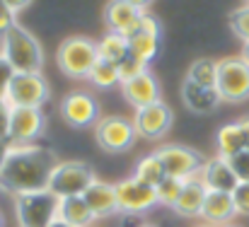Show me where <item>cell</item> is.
Masks as SVG:
<instances>
[{
  "label": "cell",
  "instance_id": "1",
  "mask_svg": "<svg viewBox=\"0 0 249 227\" xmlns=\"http://www.w3.org/2000/svg\"><path fill=\"white\" fill-rule=\"evenodd\" d=\"M58 164L53 150L29 143V145H12L7 148L5 162L0 167V191L10 193L12 198L19 193L49 189V179L53 167Z\"/></svg>",
  "mask_w": 249,
  "mask_h": 227
},
{
  "label": "cell",
  "instance_id": "2",
  "mask_svg": "<svg viewBox=\"0 0 249 227\" xmlns=\"http://www.w3.org/2000/svg\"><path fill=\"white\" fill-rule=\"evenodd\" d=\"M2 56L15 68V73H41L44 68L41 44L17 22L2 34Z\"/></svg>",
  "mask_w": 249,
  "mask_h": 227
},
{
  "label": "cell",
  "instance_id": "3",
  "mask_svg": "<svg viewBox=\"0 0 249 227\" xmlns=\"http://www.w3.org/2000/svg\"><path fill=\"white\" fill-rule=\"evenodd\" d=\"M97 61H99L97 41H92L87 36H68L61 41V46L56 51L58 68L75 80H87Z\"/></svg>",
  "mask_w": 249,
  "mask_h": 227
},
{
  "label": "cell",
  "instance_id": "4",
  "mask_svg": "<svg viewBox=\"0 0 249 227\" xmlns=\"http://www.w3.org/2000/svg\"><path fill=\"white\" fill-rule=\"evenodd\" d=\"M15 215L19 227H49L58 218V198L49 189L15 196Z\"/></svg>",
  "mask_w": 249,
  "mask_h": 227
},
{
  "label": "cell",
  "instance_id": "5",
  "mask_svg": "<svg viewBox=\"0 0 249 227\" xmlns=\"http://www.w3.org/2000/svg\"><path fill=\"white\" fill-rule=\"evenodd\" d=\"M215 89L223 102L240 104L249 99V63L242 56H228L218 61Z\"/></svg>",
  "mask_w": 249,
  "mask_h": 227
},
{
  "label": "cell",
  "instance_id": "6",
  "mask_svg": "<svg viewBox=\"0 0 249 227\" xmlns=\"http://www.w3.org/2000/svg\"><path fill=\"white\" fill-rule=\"evenodd\" d=\"M94 172L87 162L80 159H66L58 162L51 172L49 179V191L56 198H68V196H83L85 189L94 181Z\"/></svg>",
  "mask_w": 249,
  "mask_h": 227
},
{
  "label": "cell",
  "instance_id": "7",
  "mask_svg": "<svg viewBox=\"0 0 249 227\" xmlns=\"http://www.w3.org/2000/svg\"><path fill=\"white\" fill-rule=\"evenodd\" d=\"M51 89L41 73H15L10 80L5 102L10 106H39L49 99Z\"/></svg>",
  "mask_w": 249,
  "mask_h": 227
},
{
  "label": "cell",
  "instance_id": "8",
  "mask_svg": "<svg viewBox=\"0 0 249 227\" xmlns=\"http://www.w3.org/2000/svg\"><path fill=\"white\" fill-rule=\"evenodd\" d=\"M138 133L133 121H128L126 116H104L97 121V143L99 148H104L107 152H126L133 148Z\"/></svg>",
  "mask_w": 249,
  "mask_h": 227
},
{
  "label": "cell",
  "instance_id": "9",
  "mask_svg": "<svg viewBox=\"0 0 249 227\" xmlns=\"http://www.w3.org/2000/svg\"><path fill=\"white\" fill-rule=\"evenodd\" d=\"M116 186V201H119V213H136V215H143L148 213L150 208L158 206V189L136 179V176H128Z\"/></svg>",
  "mask_w": 249,
  "mask_h": 227
},
{
  "label": "cell",
  "instance_id": "10",
  "mask_svg": "<svg viewBox=\"0 0 249 227\" xmlns=\"http://www.w3.org/2000/svg\"><path fill=\"white\" fill-rule=\"evenodd\" d=\"M44 126H46V119L39 106H12L7 143H12V145L36 143L44 133Z\"/></svg>",
  "mask_w": 249,
  "mask_h": 227
},
{
  "label": "cell",
  "instance_id": "11",
  "mask_svg": "<svg viewBox=\"0 0 249 227\" xmlns=\"http://www.w3.org/2000/svg\"><path fill=\"white\" fill-rule=\"evenodd\" d=\"M155 155L162 159L167 176H174L181 181L198 176L203 169V162H206L201 157V152L191 150L186 145H162V148H158Z\"/></svg>",
  "mask_w": 249,
  "mask_h": 227
},
{
  "label": "cell",
  "instance_id": "12",
  "mask_svg": "<svg viewBox=\"0 0 249 227\" xmlns=\"http://www.w3.org/2000/svg\"><path fill=\"white\" fill-rule=\"evenodd\" d=\"M172 109L167 106L165 102H155V104H148L143 109H136V116H133V126H136V133L138 138H145V140H160L165 138L167 131L172 128Z\"/></svg>",
  "mask_w": 249,
  "mask_h": 227
},
{
  "label": "cell",
  "instance_id": "13",
  "mask_svg": "<svg viewBox=\"0 0 249 227\" xmlns=\"http://www.w3.org/2000/svg\"><path fill=\"white\" fill-rule=\"evenodd\" d=\"M61 116L73 128H87L99 119V104L89 92H71L61 102Z\"/></svg>",
  "mask_w": 249,
  "mask_h": 227
},
{
  "label": "cell",
  "instance_id": "14",
  "mask_svg": "<svg viewBox=\"0 0 249 227\" xmlns=\"http://www.w3.org/2000/svg\"><path fill=\"white\" fill-rule=\"evenodd\" d=\"M126 39H128V51L136 58H141L143 63H150L160 51V24H158V19L145 12L143 19L138 22V27Z\"/></svg>",
  "mask_w": 249,
  "mask_h": 227
},
{
  "label": "cell",
  "instance_id": "15",
  "mask_svg": "<svg viewBox=\"0 0 249 227\" xmlns=\"http://www.w3.org/2000/svg\"><path fill=\"white\" fill-rule=\"evenodd\" d=\"M198 179L203 181V186L208 191H223V193H232L235 186L240 184L230 159H225L220 155H215V157L203 162V169H201Z\"/></svg>",
  "mask_w": 249,
  "mask_h": 227
},
{
  "label": "cell",
  "instance_id": "16",
  "mask_svg": "<svg viewBox=\"0 0 249 227\" xmlns=\"http://www.w3.org/2000/svg\"><path fill=\"white\" fill-rule=\"evenodd\" d=\"M121 94L133 109H143L148 104L160 102V82L150 70H143L141 75L121 82Z\"/></svg>",
  "mask_w": 249,
  "mask_h": 227
},
{
  "label": "cell",
  "instance_id": "17",
  "mask_svg": "<svg viewBox=\"0 0 249 227\" xmlns=\"http://www.w3.org/2000/svg\"><path fill=\"white\" fill-rule=\"evenodd\" d=\"M143 15H145L143 10L133 7L126 0H109L104 5V15L102 17H104V24H107L109 32H116V34L128 36L138 27V22L143 19Z\"/></svg>",
  "mask_w": 249,
  "mask_h": 227
},
{
  "label": "cell",
  "instance_id": "18",
  "mask_svg": "<svg viewBox=\"0 0 249 227\" xmlns=\"http://www.w3.org/2000/svg\"><path fill=\"white\" fill-rule=\"evenodd\" d=\"M85 203L89 206L92 215L99 218H109L114 213H119V201H116V186L102 179H94L83 193Z\"/></svg>",
  "mask_w": 249,
  "mask_h": 227
},
{
  "label": "cell",
  "instance_id": "19",
  "mask_svg": "<svg viewBox=\"0 0 249 227\" xmlns=\"http://www.w3.org/2000/svg\"><path fill=\"white\" fill-rule=\"evenodd\" d=\"M235 215H237V210H235L232 193H223V191H208L206 193V201H203V208H201V218H203L206 225H230Z\"/></svg>",
  "mask_w": 249,
  "mask_h": 227
},
{
  "label": "cell",
  "instance_id": "20",
  "mask_svg": "<svg viewBox=\"0 0 249 227\" xmlns=\"http://www.w3.org/2000/svg\"><path fill=\"white\" fill-rule=\"evenodd\" d=\"M181 102L194 114H213L220 106L223 99H220L215 87H203V85H196L191 80H184V85H181Z\"/></svg>",
  "mask_w": 249,
  "mask_h": 227
},
{
  "label": "cell",
  "instance_id": "21",
  "mask_svg": "<svg viewBox=\"0 0 249 227\" xmlns=\"http://www.w3.org/2000/svg\"><path fill=\"white\" fill-rule=\"evenodd\" d=\"M206 193H208V189L203 186V181L198 176L186 179L177 203L172 206V210L177 215H181V218H201V208H203Z\"/></svg>",
  "mask_w": 249,
  "mask_h": 227
},
{
  "label": "cell",
  "instance_id": "22",
  "mask_svg": "<svg viewBox=\"0 0 249 227\" xmlns=\"http://www.w3.org/2000/svg\"><path fill=\"white\" fill-rule=\"evenodd\" d=\"M58 218H63L66 223L75 227H89L97 218L92 215L89 206L85 203L83 196H68V198H58Z\"/></svg>",
  "mask_w": 249,
  "mask_h": 227
},
{
  "label": "cell",
  "instance_id": "23",
  "mask_svg": "<svg viewBox=\"0 0 249 227\" xmlns=\"http://www.w3.org/2000/svg\"><path fill=\"white\" fill-rule=\"evenodd\" d=\"M215 148H218V155L225 157V159H230L237 152L245 150V138H242L240 121H232V123H225V126L218 128V133H215Z\"/></svg>",
  "mask_w": 249,
  "mask_h": 227
},
{
  "label": "cell",
  "instance_id": "24",
  "mask_svg": "<svg viewBox=\"0 0 249 227\" xmlns=\"http://www.w3.org/2000/svg\"><path fill=\"white\" fill-rule=\"evenodd\" d=\"M97 51H99V58L104 61H111V63H119L128 56V39L124 34H116V32H107L99 41H97Z\"/></svg>",
  "mask_w": 249,
  "mask_h": 227
},
{
  "label": "cell",
  "instance_id": "25",
  "mask_svg": "<svg viewBox=\"0 0 249 227\" xmlns=\"http://www.w3.org/2000/svg\"><path fill=\"white\" fill-rule=\"evenodd\" d=\"M133 176L141 179V181H145V184H150V186H158L167 176V172H165L162 159L153 152V155H145V157L136 164V174H133Z\"/></svg>",
  "mask_w": 249,
  "mask_h": 227
},
{
  "label": "cell",
  "instance_id": "26",
  "mask_svg": "<svg viewBox=\"0 0 249 227\" xmlns=\"http://www.w3.org/2000/svg\"><path fill=\"white\" fill-rule=\"evenodd\" d=\"M186 80H191L196 85H203V87H215V82H218V61H211V58L194 61L186 70Z\"/></svg>",
  "mask_w": 249,
  "mask_h": 227
},
{
  "label": "cell",
  "instance_id": "27",
  "mask_svg": "<svg viewBox=\"0 0 249 227\" xmlns=\"http://www.w3.org/2000/svg\"><path fill=\"white\" fill-rule=\"evenodd\" d=\"M87 80H89L94 87H102V89H109V87L121 85V77H119V68H116V63L104 61V58H99V61L94 63V68H92V73H89Z\"/></svg>",
  "mask_w": 249,
  "mask_h": 227
},
{
  "label": "cell",
  "instance_id": "28",
  "mask_svg": "<svg viewBox=\"0 0 249 227\" xmlns=\"http://www.w3.org/2000/svg\"><path fill=\"white\" fill-rule=\"evenodd\" d=\"M155 189H158V203H162V206H167V208H172V206L177 203L181 189H184V181H181V179H174V176H165Z\"/></svg>",
  "mask_w": 249,
  "mask_h": 227
},
{
  "label": "cell",
  "instance_id": "29",
  "mask_svg": "<svg viewBox=\"0 0 249 227\" xmlns=\"http://www.w3.org/2000/svg\"><path fill=\"white\" fill-rule=\"evenodd\" d=\"M230 27L242 41H249V2L230 12Z\"/></svg>",
  "mask_w": 249,
  "mask_h": 227
},
{
  "label": "cell",
  "instance_id": "30",
  "mask_svg": "<svg viewBox=\"0 0 249 227\" xmlns=\"http://www.w3.org/2000/svg\"><path fill=\"white\" fill-rule=\"evenodd\" d=\"M116 68H119V77H121V82H126V80H131V77L141 75L143 70H148V63H143L141 58H136V56L128 51V56H126L124 61H119V63H116Z\"/></svg>",
  "mask_w": 249,
  "mask_h": 227
},
{
  "label": "cell",
  "instance_id": "31",
  "mask_svg": "<svg viewBox=\"0 0 249 227\" xmlns=\"http://www.w3.org/2000/svg\"><path fill=\"white\" fill-rule=\"evenodd\" d=\"M232 201H235V210L237 215L249 218V181H240L232 191Z\"/></svg>",
  "mask_w": 249,
  "mask_h": 227
},
{
  "label": "cell",
  "instance_id": "32",
  "mask_svg": "<svg viewBox=\"0 0 249 227\" xmlns=\"http://www.w3.org/2000/svg\"><path fill=\"white\" fill-rule=\"evenodd\" d=\"M230 164H232L240 181H249V150H242L235 157H230Z\"/></svg>",
  "mask_w": 249,
  "mask_h": 227
},
{
  "label": "cell",
  "instance_id": "33",
  "mask_svg": "<svg viewBox=\"0 0 249 227\" xmlns=\"http://www.w3.org/2000/svg\"><path fill=\"white\" fill-rule=\"evenodd\" d=\"M15 75V68L5 61V56L0 53V99H5L7 94V87H10V80Z\"/></svg>",
  "mask_w": 249,
  "mask_h": 227
},
{
  "label": "cell",
  "instance_id": "34",
  "mask_svg": "<svg viewBox=\"0 0 249 227\" xmlns=\"http://www.w3.org/2000/svg\"><path fill=\"white\" fill-rule=\"evenodd\" d=\"M10 114H12V106L0 99V140H7V133H10Z\"/></svg>",
  "mask_w": 249,
  "mask_h": 227
},
{
  "label": "cell",
  "instance_id": "35",
  "mask_svg": "<svg viewBox=\"0 0 249 227\" xmlns=\"http://www.w3.org/2000/svg\"><path fill=\"white\" fill-rule=\"evenodd\" d=\"M12 24H15V15H12V12H10V10H7L2 2H0V34H5Z\"/></svg>",
  "mask_w": 249,
  "mask_h": 227
},
{
  "label": "cell",
  "instance_id": "36",
  "mask_svg": "<svg viewBox=\"0 0 249 227\" xmlns=\"http://www.w3.org/2000/svg\"><path fill=\"white\" fill-rule=\"evenodd\" d=\"M12 15H17V12H22V10H27L29 5H32V0H0Z\"/></svg>",
  "mask_w": 249,
  "mask_h": 227
},
{
  "label": "cell",
  "instance_id": "37",
  "mask_svg": "<svg viewBox=\"0 0 249 227\" xmlns=\"http://www.w3.org/2000/svg\"><path fill=\"white\" fill-rule=\"evenodd\" d=\"M145 223L136 213H121V227H143Z\"/></svg>",
  "mask_w": 249,
  "mask_h": 227
},
{
  "label": "cell",
  "instance_id": "38",
  "mask_svg": "<svg viewBox=\"0 0 249 227\" xmlns=\"http://www.w3.org/2000/svg\"><path fill=\"white\" fill-rule=\"evenodd\" d=\"M240 128H242V138H245V150H249V116L240 119Z\"/></svg>",
  "mask_w": 249,
  "mask_h": 227
},
{
  "label": "cell",
  "instance_id": "39",
  "mask_svg": "<svg viewBox=\"0 0 249 227\" xmlns=\"http://www.w3.org/2000/svg\"><path fill=\"white\" fill-rule=\"evenodd\" d=\"M126 2H131L133 7H138V10H143V12H145V10H148L155 0H126Z\"/></svg>",
  "mask_w": 249,
  "mask_h": 227
},
{
  "label": "cell",
  "instance_id": "40",
  "mask_svg": "<svg viewBox=\"0 0 249 227\" xmlns=\"http://www.w3.org/2000/svg\"><path fill=\"white\" fill-rule=\"evenodd\" d=\"M7 148H10V143H7V140H0V167H2V162H5Z\"/></svg>",
  "mask_w": 249,
  "mask_h": 227
},
{
  "label": "cell",
  "instance_id": "41",
  "mask_svg": "<svg viewBox=\"0 0 249 227\" xmlns=\"http://www.w3.org/2000/svg\"><path fill=\"white\" fill-rule=\"evenodd\" d=\"M49 227H75V225H71V223H66L63 218H56V220H53V223H51V225H49Z\"/></svg>",
  "mask_w": 249,
  "mask_h": 227
},
{
  "label": "cell",
  "instance_id": "42",
  "mask_svg": "<svg viewBox=\"0 0 249 227\" xmlns=\"http://www.w3.org/2000/svg\"><path fill=\"white\" fill-rule=\"evenodd\" d=\"M242 58L249 63V41H245V46H242Z\"/></svg>",
  "mask_w": 249,
  "mask_h": 227
},
{
  "label": "cell",
  "instance_id": "43",
  "mask_svg": "<svg viewBox=\"0 0 249 227\" xmlns=\"http://www.w3.org/2000/svg\"><path fill=\"white\" fill-rule=\"evenodd\" d=\"M2 225H5V223H2V213H0V227H2Z\"/></svg>",
  "mask_w": 249,
  "mask_h": 227
},
{
  "label": "cell",
  "instance_id": "44",
  "mask_svg": "<svg viewBox=\"0 0 249 227\" xmlns=\"http://www.w3.org/2000/svg\"><path fill=\"white\" fill-rule=\"evenodd\" d=\"M223 227H240V225H232V223H230V225H223Z\"/></svg>",
  "mask_w": 249,
  "mask_h": 227
},
{
  "label": "cell",
  "instance_id": "45",
  "mask_svg": "<svg viewBox=\"0 0 249 227\" xmlns=\"http://www.w3.org/2000/svg\"><path fill=\"white\" fill-rule=\"evenodd\" d=\"M143 227H158V225H148V223H145V225H143Z\"/></svg>",
  "mask_w": 249,
  "mask_h": 227
},
{
  "label": "cell",
  "instance_id": "46",
  "mask_svg": "<svg viewBox=\"0 0 249 227\" xmlns=\"http://www.w3.org/2000/svg\"><path fill=\"white\" fill-rule=\"evenodd\" d=\"M196 227H211V225H196Z\"/></svg>",
  "mask_w": 249,
  "mask_h": 227
},
{
  "label": "cell",
  "instance_id": "47",
  "mask_svg": "<svg viewBox=\"0 0 249 227\" xmlns=\"http://www.w3.org/2000/svg\"><path fill=\"white\" fill-rule=\"evenodd\" d=\"M247 2H249V0H247Z\"/></svg>",
  "mask_w": 249,
  "mask_h": 227
}]
</instances>
